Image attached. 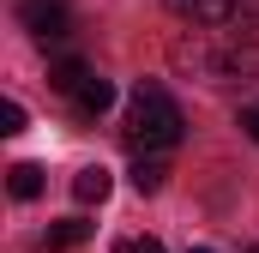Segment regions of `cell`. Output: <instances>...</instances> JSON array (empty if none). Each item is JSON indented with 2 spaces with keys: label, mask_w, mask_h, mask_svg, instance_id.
Here are the masks:
<instances>
[{
  "label": "cell",
  "mask_w": 259,
  "mask_h": 253,
  "mask_svg": "<svg viewBox=\"0 0 259 253\" xmlns=\"http://www.w3.org/2000/svg\"><path fill=\"white\" fill-rule=\"evenodd\" d=\"M181 133H187V115H181V103H175L163 85H139V91H133L127 126H121V139H127L133 157H145V151H175Z\"/></svg>",
  "instance_id": "1"
},
{
  "label": "cell",
  "mask_w": 259,
  "mask_h": 253,
  "mask_svg": "<svg viewBox=\"0 0 259 253\" xmlns=\"http://www.w3.org/2000/svg\"><path fill=\"white\" fill-rule=\"evenodd\" d=\"M241 126H247V139H259V103H247V109H241Z\"/></svg>",
  "instance_id": "14"
},
{
  "label": "cell",
  "mask_w": 259,
  "mask_h": 253,
  "mask_svg": "<svg viewBox=\"0 0 259 253\" xmlns=\"http://www.w3.org/2000/svg\"><path fill=\"white\" fill-rule=\"evenodd\" d=\"M109 187H115L109 169H78V175H72V199H78V205H103Z\"/></svg>",
  "instance_id": "8"
},
{
  "label": "cell",
  "mask_w": 259,
  "mask_h": 253,
  "mask_svg": "<svg viewBox=\"0 0 259 253\" xmlns=\"http://www.w3.org/2000/svg\"><path fill=\"white\" fill-rule=\"evenodd\" d=\"M235 43L259 49V0H235Z\"/></svg>",
  "instance_id": "11"
},
{
  "label": "cell",
  "mask_w": 259,
  "mask_h": 253,
  "mask_svg": "<svg viewBox=\"0 0 259 253\" xmlns=\"http://www.w3.org/2000/svg\"><path fill=\"white\" fill-rule=\"evenodd\" d=\"M127 181H133V193H163V181H169V163H163L157 151H145V157H133Z\"/></svg>",
  "instance_id": "7"
},
{
  "label": "cell",
  "mask_w": 259,
  "mask_h": 253,
  "mask_svg": "<svg viewBox=\"0 0 259 253\" xmlns=\"http://www.w3.org/2000/svg\"><path fill=\"white\" fill-rule=\"evenodd\" d=\"M115 253H163V241H157V235H121Z\"/></svg>",
  "instance_id": "12"
},
{
  "label": "cell",
  "mask_w": 259,
  "mask_h": 253,
  "mask_svg": "<svg viewBox=\"0 0 259 253\" xmlns=\"http://www.w3.org/2000/svg\"><path fill=\"white\" fill-rule=\"evenodd\" d=\"M109 103H115V85H109L103 72H91V78H84V85L72 91V109H78V121H91V115H103Z\"/></svg>",
  "instance_id": "6"
},
{
  "label": "cell",
  "mask_w": 259,
  "mask_h": 253,
  "mask_svg": "<svg viewBox=\"0 0 259 253\" xmlns=\"http://www.w3.org/2000/svg\"><path fill=\"white\" fill-rule=\"evenodd\" d=\"M6 193H12L18 205L36 199V193H42V169H36V163H12V169H6Z\"/></svg>",
  "instance_id": "9"
},
{
  "label": "cell",
  "mask_w": 259,
  "mask_h": 253,
  "mask_svg": "<svg viewBox=\"0 0 259 253\" xmlns=\"http://www.w3.org/2000/svg\"><path fill=\"white\" fill-rule=\"evenodd\" d=\"M175 61L193 66L199 78H211V85H229V78H247V72H253V55H247L241 43H229V49H211V43H193V49H187V43H181Z\"/></svg>",
  "instance_id": "2"
},
{
  "label": "cell",
  "mask_w": 259,
  "mask_h": 253,
  "mask_svg": "<svg viewBox=\"0 0 259 253\" xmlns=\"http://www.w3.org/2000/svg\"><path fill=\"white\" fill-rule=\"evenodd\" d=\"M18 24H24L36 43H61V36H72V12H66V0H18Z\"/></svg>",
  "instance_id": "3"
},
{
  "label": "cell",
  "mask_w": 259,
  "mask_h": 253,
  "mask_svg": "<svg viewBox=\"0 0 259 253\" xmlns=\"http://www.w3.org/2000/svg\"><path fill=\"white\" fill-rule=\"evenodd\" d=\"M169 12L187 18V24H229L235 18V0H169Z\"/></svg>",
  "instance_id": "5"
},
{
  "label": "cell",
  "mask_w": 259,
  "mask_h": 253,
  "mask_svg": "<svg viewBox=\"0 0 259 253\" xmlns=\"http://www.w3.org/2000/svg\"><path fill=\"white\" fill-rule=\"evenodd\" d=\"M84 78H91V66L78 61V55H66V61H55V66H49V85H55L61 97H72V91H78Z\"/></svg>",
  "instance_id": "10"
},
{
  "label": "cell",
  "mask_w": 259,
  "mask_h": 253,
  "mask_svg": "<svg viewBox=\"0 0 259 253\" xmlns=\"http://www.w3.org/2000/svg\"><path fill=\"white\" fill-rule=\"evenodd\" d=\"M187 253H211V247H187Z\"/></svg>",
  "instance_id": "15"
},
{
  "label": "cell",
  "mask_w": 259,
  "mask_h": 253,
  "mask_svg": "<svg viewBox=\"0 0 259 253\" xmlns=\"http://www.w3.org/2000/svg\"><path fill=\"white\" fill-rule=\"evenodd\" d=\"M91 235H97V223H91V217H61V223H49L42 247H49V253H72V247H84Z\"/></svg>",
  "instance_id": "4"
},
{
  "label": "cell",
  "mask_w": 259,
  "mask_h": 253,
  "mask_svg": "<svg viewBox=\"0 0 259 253\" xmlns=\"http://www.w3.org/2000/svg\"><path fill=\"white\" fill-rule=\"evenodd\" d=\"M0 133H24V103H0Z\"/></svg>",
  "instance_id": "13"
}]
</instances>
